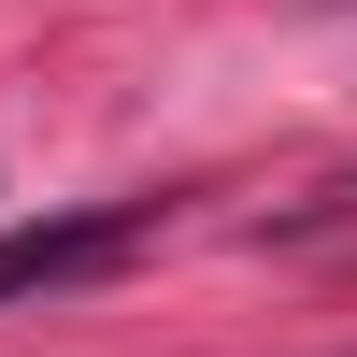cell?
Instances as JSON below:
<instances>
[{
    "instance_id": "obj_1",
    "label": "cell",
    "mask_w": 357,
    "mask_h": 357,
    "mask_svg": "<svg viewBox=\"0 0 357 357\" xmlns=\"http://www.w3.org/2000/svg\"><path fill=\"white\" fill-rule=\"evenodd\" d=\"M143 229H158L143 200H86V215H15V229H0V314H15V301H57V286H100L114 257L143 243Z\"/></svg>"
},
{
    "instance_id": "obj_2",
    "label": "cell",
    "mask_w": 357,
    "mask_h": 357,
    "mask_svg": "<svg viewBox=\"0 0 357 357\" xmlns=\"http://www.w3.org/2000/svg\"><path fill=\"white\" fill-rule=\"evenodd\" d=\"M329 15H357V0H329Z\"/></svg>"
}]
</instances>
